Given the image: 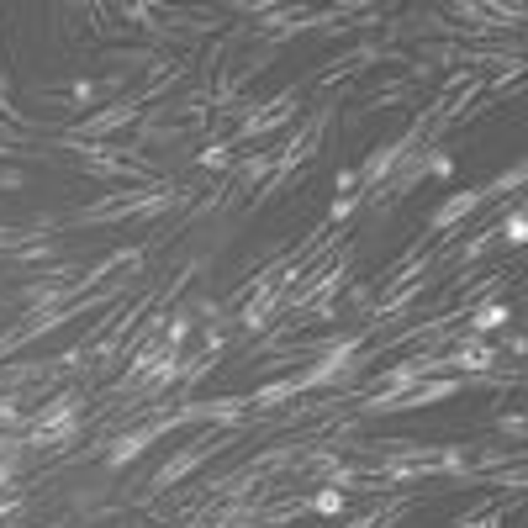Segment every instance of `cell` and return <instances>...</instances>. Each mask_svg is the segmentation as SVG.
<instances>
[{
	"label": "cell",
	"mask_w": 528,
	"mask_h": 528,
	"mask_svg": "<svg viewBox=\"0 0 528 528\" xmlns=\"http://www.w3.org/2000/svg\"><path fill=\"white\" fill-rule=\"evenodd\" d=\"M502 317H507V312H502V307H486V312H481V317H476V323H481V328H497V323H502Z\"/></svg>",
	"instance_id": "7a4b0ae2"
},
{
	"label": "cell",
	"mask_w": 528,
	"mask_h": 528,
	"mask_svg": "<svg viewBox=\"0 0 528 528\" xmlns=\"http://www.w3.org/2000/svg\"><path fill=\"white\" fill-rule=\"evenodd\" d=\"M143 444H148V433H132V439H122V444L111 449V465H127V460H138V455H143Z\"/></svg>",
	"instance_id": "6da1fadb"
}]
</instances>
